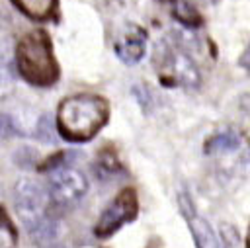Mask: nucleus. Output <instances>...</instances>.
I'll return each instance as SVG.
<instances>
[{"mask_svg": "<svg viewBox=\"0 0 250 248\" xmlns=\"http://www.w3.org/2000/svg\"><path fill=\"white\" fill-rule=\"evenodd\" d=\"M109 105L104 98L92 94L70 96L57 109V131L70 143H86L107 123Z\"/></svg>", "mask_w": 250, "mask_h": 248, "instance_id": "obj_1", "label": "nucleus"}, {"mask_svg": "<svg viewBox=\"0 0 250 248\" xmlns=\"http://www.w3.org/2000/svg\"><path fill=\"white\" fill-rule=\"evenodd\" d=\"M16 66L25 82L39 88L53 86L59 80V64L53 55L51 39L45 31L25 33L18 41Z\"/></svg>", "mask_w": 250, "mask_h": 248, "instance_id": "obj_2", "label": "nucleus"}, {"mask_svg": "<svg viewBox=\"0 0 250 248\" xmlns=\"http://www.w3.org/2000/svg\"><path fill=\"white\" fill-rule=\"evenodd\" d=\"M156 70L164 84L197 88L201 84V74L195 61L176 43L162 41L156 47Z\"/></svg>", "mask_w": 250, "mask_h": 248, "instance_id": "obj_3", "label": "nucleus"}, {"mask_svg": "<svg viewBox=\"0 0 250 248\" xmlns=\"http://www.w3.org/2000/svg\"><path fill=\"white\" fill-rule=\"evenodd\" d=\"M49 193L45 187L33 180V178H20L14 186V205L18 211L20 221L27 227V230H33L39 223H43L45 211H47Z\"/></svg>", "mask_w": 250, "mask_h": 248, "instance_id": "obj_4", "label": "nucleus"}, {"mask_svg": "<svg viewBox=\"0 0 250 248\" xmlns=\"http://www.w3.org/2000/svg\"><path fill=\"white\" fill-rule=\"evenodd\" d=\"M137 211H139V199H137L135 189H131V187L121 189L113 197V201H109V205L102 211V215L94 227V234L98 238L111 236L125 223L133 221L137 217Z\"/></svg>", "mask_w": 250, "mask_h": 248, "instance_id": "obj_5", "label": "nucleus"}, {"mask_svg": "<svg viewBox=\"0 0 250 248\" xmlns=\"http://www.w3.org/2000/svg\"><path fill=\"white\" fill-rule=\"evenodd\" d=\"M47 187H49V197L53 199V203L61 207H68L84 197V193L88 191V180L76 168L59 166V168H53V172L49 174Z\"/></svg>", "mask_w": 250, "mask_h": 248, "instance_id": "obj_6", "label": "nucleus"}, {"mask_svg": "<svg viewBox=\"0 0 250 248\" xmlns=\"http://www.w3.org/2000/svg\"><path fill=\"white\" fill-rule=\"evenodd\" d=\"M178 205H180L184 217L188 219V227L191 230L195 248H223V240H219V236L215 234V230L211 228V225L203 217L197 215V211H195L189 195L180 193L178 195Z\"/></svg>", "mask_w": 250, "mask_h": 248, "instance_id": "obj_7", "label": "nucleus"}, {"mask_svg": "<svg viewBox=\"0 0 250 248\" xmlns=\"http://www.w3.org/2000/svg\"><path fill=\"white\" fill-rule=\"evenodd\" d=\"M113 51L125 64H137L146 53V31L137 23H127L117 35Z\"/></svg>", "mask_w": 250, "mask_h": 248, "instance_id": "obj_8", "label": "nucleus"}, {"mask_svg": "<svg viewBox=\"0 0 250 248\" xmlns=\"http://www.w3.org/2000/svg\"><path fill=\"white\" fill-rule=\"evenodd\" d=\"M238 146H240V135L232 129H223V131L213 133L205 141L203 150H205V154H219V152L236 150Z\"/></svg>", "mask_w": 250, "mask_h": 248, "instance_id": "obj_9", "label": "nucleus"}, {"mask_svg": "<svg viewBox=\"0 0 250 248\" xmlns=\"http://www.w3.org/2000/svg\"><path fill=\"white\" fill-rule=\"evenodd\" d=\"M14 4L31 20H49L57 8V0H14Z\"/></svg>", "mask_w": 250, "mask_h": 248, "instance_id": "obj_10", "label": "nucleus"}, {"mask_svg": "<svg viewBox=\"0 0 250 248\" xmlns=\"http://www.w3.org/2000/svg\"><path fill=\"white\" fill-rule=\"evenodd\" d=\"M172 16L186 27H199L203 23L201 14L186 0H172Z\"/></svg>", "mask_w": 250, "mask_h": 248, "instance_id": "obj_11", "label": "nucleus"}, {"mask_svg": "<svg viewBox=\"0 0 250 248\" xmlns=\"http://www.w3.org/2000/svg\"><path fill=\"white\" fill-rule=\"evenodd\" d=\"M18 244V230L6 211L0 207V248H16Z\"/></svg>", "mask_w": 250, "mask_h": 248, "instance_id": "obj_12", "label": "nucleus"}, {"mask_svg": "<svg viewBox=\"0 0 250 248\" xmlns=\"http://www.w3.org/2000/svg\"><path fill=\"white\" fill-rule=\"evenodd\" d=\"M33 135L39 141H43V143H55V139H57L55 137V129H53V123H51V119L47 115H41L37 119V125H35Z\"/></svg>", "mask_w": 250, "mask_h": 248, "instance_id": "obj_13", "label": "nucleus"}, {"mask_svg": "<svg viewBox=\"0 0 250 248\" xmlns=\"http://www.w3.org/2000/svg\"><path fill=\"white\" fill-rule=\"evenodd\" d=\"M14 90V74L8 66V62H0V100L10 96Z\"/></svg>", "mask_w": 250, "mask_h": 248, "instance_id": "obj_14", "label": "nucleus"}, {"mask_svg": "<svg viewBox=\"0 0 250 248\" xmlns=\"http://www.w3.org/2000/svg\"><path fill=\"white\" fill-rule=\"evenodd\" d=\"M16 135H20V131H18V125H16L12 113H0V137L10 139Z\"/></svg>", "mask_w": 250, "mask_h": 248, "instance_id": "obj_15", "label": "nucleus"}, {"mask_svg": "<svg viewBox=\"0 0 250 248\" xmlns=\"http://www.w3.org/2000/svg\"><path fill=\"white\" fill-rule=\"evenodd\" d=\"M10 51H12V47H10V39H8V35L0 31V62H8Z\"/></svg>", "mask_w": 250, "mask_h": 248, "instance_id": "obj_16", "label": "nucleus"}, {"mask_svg": "<svg viewBox=\"0 0 250 248\" xmlns=\"http://www.w3.org/2000/svg\"><path fill=\"white\" fill-rule=\"evenodd\" d=\"M238 64H240L244 70H248V72H250V43H248L246 51L240 55V61H238Z\"/></svg>", "mask_w": 250, "mask_h": 248, "instance_id": "obj_17", "label": "nucleus"}, {"mask_svg": "<svg viewBox=\"0 0 250 248\" xmlns=\"http://www.w3.org/2000/svg\"><path fill=\"white\" fill-rule=\"evenodd\" d=\"M39 248H64V246L57 240V242H51V244H45V246H39Z\"/></svg>", "mask_w": 250, "mask_h": 248, "instance_id": "obj_18", "label": "nucleus"}, {"mask_svg": "<svg viewBox=\"0 0 250 248\" xmlns=\"http://www.w3.org/2000/svg\"><path fill=\"white\" fill-rule=\"evenodd\" d=\"M248 246H250V234H248Z\"/></svg>", "mask_w": 250, "mask_h": 248, "instance_id": "obj_19", "label": "nucleus"}]
</instances>
